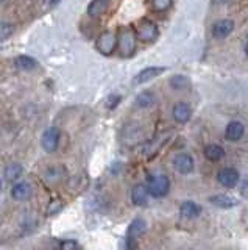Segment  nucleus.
<instances>
[{
    "label": "nucleus",
    "mask_w": 248,
    "mask_h": 250,
    "mask_svg": "<svg viewBox=\"0 0 248 250\" xmlns=\"http://www.w3.org/2000/svg\"><path fill=\"white\" fill-rule=\"evenodd\" d=\"M245 133V127L242 122L239 121H232L227 125V130H225V139L229 141V143H237V141L242 139Z\"/></svg>",
    "instance_id": "6e6552de"
},
{
    "label": "nucleus",
    "mask_w": 248,
    "mask_h": 250,
    "mask_svg": "<svg viewBox=\"0 0 248 250\" xmlns=\"http://www.w3.org/2000/svg\"><path fill=\"white\" fill-rule=\"evenodd\" d=\"M162 72H166V67H158V66H150V67H145L139 72L134 78V83L136 84H142L153 80L154 77H159Z\"/></svg>",
    "instance_id": "9d476101"
},
{
    "label": "nucleus",
    "mask_w": 248,
    "mask_h": 250,
    "mask_svg": "<svg viewBox=\"0 0 248 250\" xmlns=\"http://www.w3.org/2000/svg\"><path fill=\"white\" fill-rule=\"evenodd\" d=\"M154 104V96L150 91H142L136 97V106L139 108H150Z\"/></svg>",
    "instance_id": "5701e85b"
},
{
    "label": "nucleus",
    "mask_w": 248,
    "mask_h": 250,
    "mask_svg": "<svg viewBox=\"0 0 248 250\" xmlns=\"http://www.w3.org/2000/svg\"><path fill=\"white\" fill-rule=\"evenodd\" d=\"M61 209H63V202H61L59 199H55V200H52V202L49 203L47 214H49V216H53V214L59 213Z\"/></svg>",
    "instance_id": "a878e982"
},
{
    "label": "nucleus",
    "mask_w": 248,
    "mask_h": 250,
    "mask_svg": "<svg viewBox=\"0 0 248 250\" xmlns=\"http://www.w3.org/2000/svg\"><path fill=\"white\" fill-rule=\"evenodd\" d=\"M108 8V0H92L88 6V14L89 18H98L102 16Z\"/></svg>",
    "instance_id": "6ab92c4d"
},
{
    "label": "nucleus",
    "mask_w": 248,
    "mask_h": 250,
    "mask_svg": "<svg viewBox=\"0 0 248 250\" xmlns=\"http://www.w3.org/2000/svg\"><path fill=\"white\" fill-rule=\"evenodd\" d=\"M234 30V22L231 19H222V21H217L212 27V36L215 39H223L229 36L231 31Z\"/></svg>",
    "instance_id": "1a4fd4ad"
},
{
    "label": "nucleus",
    "mask_w": 248,
    "mask_h": 250,
    "mask_svg": "<svg viewBox=\"0 0 248 250\" xmlns=\"http://www.w3.org/2000/svg\"><path fill=\"white\" fill-rule=\"evenodd\" d=\"M245 55L248 57V41H247V45H245Z\"/></svg>",
    "instance_id": "7c9ffc66"
},
{
    "label": "nucleus",
    "mask_w": 248,
    "mask_h": 250,
    "mask_svg": "<svg viewBox=\"0 0 248 250\" xmlns=\"http://www.w3.org/2000/svg\"><path fill=\"white\" fill-rule=\"evenodd\" d=\"M172 116L175 122L178 124H186L189 122L191 116H192V109L188 104H184V102H180V104H176L172 109Z\"/></svg>",
    "instance_id": "9b49d317"
},
{
    "label": "nucleus",
    "mask_w": 248,
    "mask_h": 250,
    "mask_svg": "<svg viewBox=\"0 0 248 250\" xmlns=\"http://www.w3.org/2000/svg\"><path fill=\"white\" fill-rule=\"evenodd\" d=\"M147 199H149V189H147L145 185H136L131 189V202L136 207H144L147 203Z\"/></svg>",
    "instance_id": "4468645a"
},
{
    "label": "nucleus",
    "mask_w": 248,
    "mask_h": 250,
    "mask_svg": "<svg viewBox=\"0 0 248 250\" xmlns=\"http://www.w3.org/2000/svg\"><path fill=\"white\" fill-rule=\"evenodd\" d=\"M158 27L156 23H153L152 21L149 19H144L139 22V25L136 28V36L141 39L144 42H150V41H154V39L158 38Z\"/></svg>",
    "instance_id": "7ed1b4c3"
},
{
    "label": "nucleus",
    "mask_w": 248,
    "mask_h": 250,
    "mask_svg": "<svg viewBox=\"0 0 248 250\" xmlns=\"http://www.w3.org/2000/svg\"><path fill=\"white\" fill-rule=\"evenodd\" d=\"M119 102H120V96H110L108 97V108L113 109L114 106H117L119 105Z\"/></svg>",
    "instance_id": "cd10ccee"
},
{
    "label": "nucleus",
    "mask_w": 248,
    "mask_h": 250,
    "mask_svg": "<svg viewBox=\"0 0 248 250\" xmlns=\"http://www.w3.org/2000/svg\"><path fill=\"white\" fill-rule=\"evenodd\" d=\"M180 213H181V216H184L186 219H193V217L200 216V213H201V207L197 205L195 202L188 200V202H184L183 205L180 207Z\"/></svg>",
    "instance_id": "f3484780"
},
{
    "label": "nucleus",
    "mask_w": 248,
    "mask_h": 250,
    "mask_svg": "<svg viewBox=\"0 0 248 250\" xmlns=\"http://www.w3.org/2000/svg\"><path fill=\"white\" fill-rule=\"evenodd\" d=\"M172 6V0H152V8L156 13H164Z\"/></svg>",
    "instance_id": "b1692460"
},
{
    "label": "nucleus",
    "mask_w": 248,
    "mask_h": 250,
    "mask_svg": "<svg viewBox=\"0 0 248 250\" xmlns=\"http://www.w3.org/2000/svg\"><path fill=\"white\" fill-rule=\"evenodd\" d=\"M16 66L22 70H33L38 67V61L33 57H28V55H19L16 57Z\"/></svg>",
    "instance_id": "aec40b11"
},
{
    "label": "nucleus",
    "mask_w": 248,
    "mask_h": 250,
    "mask_svg": "<svg viewBox=\"0 0 248 250\" xmlns=\"http://www.w3.org/2000/svg\"><path fill=\"white\" fill-rule=\"evenodd\" d=\"M147 231V222L144 219H134L133 222L128 227V233H127V241H134L136 238L142 236V234Z\"/></svg>",
    "instance_id": "ddd939ff"
},
{
    "label": "nucleus",
    "mask_w": 248,
    "mask_h": 250,
    "mask_svg": "<svg viewBox=\"0 0 248 250\" xmlns=\"http://www.w3.org/2000/svg\"><path fill=\"white\" fill-rule=\"evenodd\" d=\"M0 191H2V178H0Z\"/></svg>",
    "instance_id": "2f4dec72"
},
{
    "label": "nucleus",
    "mask_w": 248,
    "mask_h": 250,
    "mask_svg": "<svg viewBox=\"0 0 248 250\" xmlns=\"http://www.w3.org/2000/svg\"><path fill=\"white\" fill-rule=\"evenodd\" d=\"M22 172H24L22 164L11 163V164H8V166L5 167L3 175H5V180H8V182H16V180L22 175Z\"/></svg>",
    "instance_id": "a211bd4d"
},
{
    "label": "nucleus",
    "mask_w": 248,
    "mask_h": 250,
    "mask_svg": "<svg viewBox=\"0 0 248 250\" xmlns=\"http://www.w3.org/2000/svg\"><path fill=\"white\" fill-rule=\"evenodd\" d=\"M0 2H2V0H0Z\"/></svg>",
    "instance_id": "473e14b6"
},
{
    "label": "nucleus",
    "mask_w": 248,
    "mask_h": 250,
    "mask_svg": "<svg viewBox=\"0 0 248 250\" xmlns=\"http://www.w3.org/2000/svg\"><path fill=\"white\" fill-rule=\"evenodd\" d=\"M117 49L122 57H131L136 49V35L131 28H122L117 36Z\"/></svg>",
    "instance_id": "f03ea898"
},
{
    "label": "nucleus",
    "mask_w": 248,
    "mask_h": 250,
    "mask_svg": "<svg viewBox=\"0 0 248 250\" xmlns=\"http://www.w3.org/2000/svg\"><path fill=\"white\" fill-rule=\"evenodd\" d=\"M147 189H149V194L153 195V197L161 199L167 195L170 191V180L164 174L152 175L149 178V183H147Z\"/></svg>",
    "instance_id": "f257e3e1"
},
{
    "label": "nucleus",
    "mask_w": 248,
    "mask_h": 250,
    "mask_svg": "<svg viewBox=\"0 0 248 250\" xmlns=\"http://www.w3.org/2000/svg\"><path fill=\"white\" fill-rule=\"evenodd\" d=\"M239 178H240L239 172L232 167H225L219 170V174H217V180L225 188H234L239 183Z\"/></svg>",
    "instance_id": "0eeeda50"
},
{
    "label": "nucleus",
    "mask_w": 248,
    "mask_h": 250,
    "mask_svg": "<svg viewBox=\"0 0 248 250\" xmlns=\"http://www.w3.org/2000/svg\"><path fill=\"white\" fill-rule=\"evenodd\" d=\"M170 88L175 89V91H181V89H186V88H189L191 86V80L186 75H173L172 78H170Z\"/></svg>",
    "instance_id": "4be33fe9"
},
{
    "label": "nucleus",
    "mask_w": 248,
    "mask_h": 250,
    "mask_svg": "<svg viewBox=\"0 0 248 250\" xmlns=\"http://www.w3.org/2000/svg\"><path fill=\"white\" fill-rule=\"evenodd\" d=\"M64 177H66V169H64V166H53V167H49L47 170H45V174H44L45 182L50 183V185L59 183Z\"/></svg>",
    "instance_id": "dca6fc26"
},
{
    "label": "nucleus",
    "mask_w": 248,
    "mask_h": 250,
    "mask_svg": "<svg viewBox=\"0 0 248 250\" xmlns=\"http://www.w3.org/2000/svg\"><path fill=\"white\" fill-rule=\"evenodd\" d=\"M59 2H63V0H45V3H47L49 6H55V5H58Z\"/></svg>",
    "instance_id": "c756f323"
},
{
    "label": "nucleus",
    "mask_w": 248,
    "mask_h": 250,
    "mask_svg": "<svg viewBox=\"0 0 248 250\" xmlns=\"http://www.w3.org/2000/svg\"><path fill=\"white\" fill-rule=\"evenodd\" d=\"M117 47V38L111 31H103L102 35L97 38L95 49L102 55H111L114 49Z\"/></svg>",
    "instance_id": "20e7f679"
},
{
    "label": "nucleus",
    "mask_w": 248,
    "mask_h": 250,
    "mask_svg": "<svg viewBox=\"0 0 248 250\" xmlns=\"http://www.w3.org/2000/svg\"><path fill=\"white\" fill-rule=\"evenodd\" d=\"M223 155H225L223 147L217 144H209L205 147V156L209 161H219L220 158H223Z\"/></svg>",
    "instance_id": "412c9836"
},
{
    "label": "nucleus",
    "mask_w": 248,
    "mask_h": 250,
    "mask_svg": "<svg viewBox=\"0 0 248 250\" xmlns=\"http://www.w3.org/2000/svg\"><path fill=\"white\" fill-rule=\"evenodd\" d=\"M59 146V130L57 127L47 128L41 136V147L44 148V152L53 153Z\"/></svg>",
    "instance_id": "39448f33"
},
{
    "label": "nucleus",
    "mask_w": 248,
    "mask_h": 250,
    "mask_svg": "<svg viewBox=\"0 0 248 250\" xmlns=\"http://www.w3.org/2000/svg\"><path fill=\"white\" fill-rule=\"evenodd\" d=\"M240 194H242L245 199H248V177L244 180L242 185H240Z\"/></svg>",
    "instance_id": "c85d7f7f"
},
{
    "label": "nucleus",
    "mask_w": 248,
    "mask_h": 250,
    "mask_svg": "<svg viewBox=\"0 0 248 250\" xmlns=\"http://www.w3.org/2000/svg\"><path fill=\"white\" fill-rule=\"evenodd\" d=\"M172 164H173V167L178 174H183V175L191 174V172L193 170V158L189 153H184V152L176 153L172 160Z\"/></svg>",
    "instance_id": "423d86ee"
},
{
    "label": "nucleus",
    "mask_w": 248,
    "mask_h": 250,
    "mask_svg": "<svg viewBox=\"0 0 248 250\" xmlns=\"http://www.w3.org/2000/svg\"><path fill=\"white\" fill-rule=\"evenodd\" d=\"M14 31V27L11 23H0V42L8 39Z\"/></svg>",
    "instance_id": "393cba45"
},
{
    "label": "nucleus",
    "mask_w": 248,
    "mask_h": 250,
    "mask_svg": "<svg viewBox=\"0 0 248 250\" xmlns=\"http://www.w3.org/2000/svg\"><path fill=\"white\" fill-rule=\"evenodd\" d=\"M58 247L61 250H76V249H80V244L74 239H64V241L59 242Z\"/></svg>",
    "instance_id": "bb28decb"
},
{
    "label": "nucleus",
    "mask_w": 248,
    "mask_h": 250,
    "mask_svg": "<svg viewBox=\"0 0 248 250\" xmlns=\"http://www.w3.org/2000/svg\"><path fill=\"white\" fill-rule=\"evenodd\" d=\"M209 203H212L214 207L217 208H232L237 205V200L234 197H231V195H227V194H217V195H211V197L208 199Z\"/></svg>",
    "instance_id": "f8f14e48"
},
{
    "label": "nucleus",
    "mask_w": 248,
    "mask_h": 250,
    "mask_svg": "<svg viewBox=\"0 0 248 250\" xmlns=\"http://www.w3.org/2000/svg\"><path fill=\"white\" fill-rule=\"evenodd\" d=\"M32 195V186L25 182H19L11 188V197L14 200H25Z\"/></svg>",
    "instance_id": "2eb2a0df"
}]
</instances>
